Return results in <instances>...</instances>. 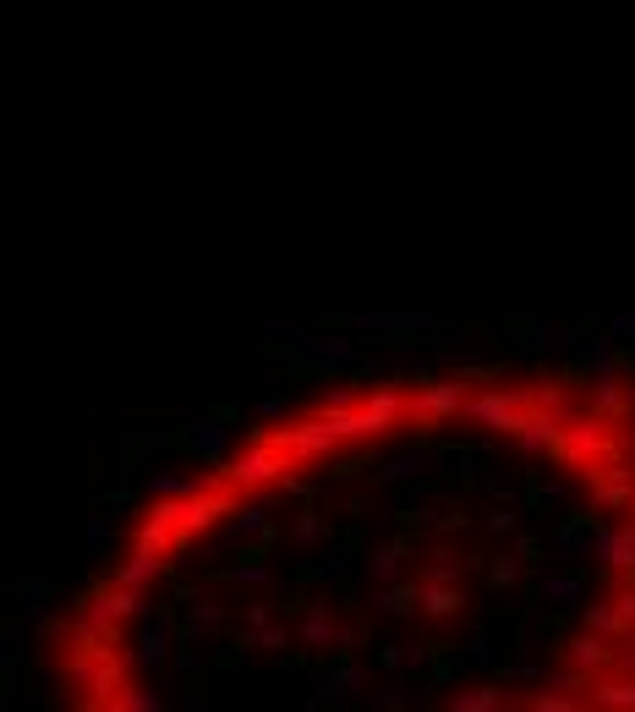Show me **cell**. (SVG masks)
<instances>
[{
	"instance_id": "6da1fadb",
	"label": "cell",
	"mask_w": 635,
	"mask_h": 712,
	"mask_svg": "<svg viewBox=\"0 0 635 712\" xmlns=\"http://www.w3.org/2000/svg\"><path fill=\"white\" fill-rule=\"evenodd\" d=\"M290 466H301L285 444H274L268 434H257L241 455H230L225 466H219V483L225 488H236V494H263V488H274V483H285L290 477Z\"/></svg>"
},
{
	"instance_id": "7a4b0ae2",
	"label": "cell",
	"mask_w": 635,
	"mask_h": 712,
	"mask_svg": "<svg viewBox=\"0 0 635 712\" xmlns=\"http://www.w3.org/2000/svg\"><path fill=\"white\" fill-rule=\"evenodd\" d=\"M564 466H575V472H591L597 461H619L624 455V444L613 439V417H602V412H580V417H564V434H559V450H553Z\"/></svg>"
},
{
	"instance_id": "3957f363",
	"label": "cell",
	"mask_w": 635,
	"mask_h": 712,
	"mask_svg": "<svg viewBox=\"0 0 635 712\" xmlns=\"http://www.w3.org/2000/svg\"><path fill=\"white\" fill-rule=\"evenodd\" d=\"M466 401H471V384H466L460 373L428 379V384H417V395H411L406 428H417V434H439V428H450V423L466 412Z\"/></svg>"
},
{
	"instance_id": "277c9868",
	"label": "cell",
	"mask_w": 635,
	"mask_h": 712,
	"mask_svg": "<svg viewBox=\"0 0 635 712\" xmlns=\"http://www.w3.org/2000/svg\"><path fill=\"white\" fill-rule=\"evenodd\" d=\"M290 363L307 373H351V368H362V351H357L351 329H307L290 351Z\"/></svg>"
},
{
	"instance_id": "5b68a950",
	"label": "cell",
	"mask_w": 635,
	"mask_h": 712,
	"mask_svg": "<svg viewBox=\"0 0 635 712\" xmlns=\"http://www.w3.org/2000/svg\"><path fill=\"white\" fill-rule=\"evenodd\" d=\"M143 608H148V592H137V586H127V581H99L94 592H83V603H77V614L83 619H94V625H105V630H116L121 636V625L127 619H143Z\"/></svg>"
},
{
	"instance_id": "8992f818",
	"label": "cell",
	"mask_w": 635,
	"mask_h": 712,
	"mask_svg": "<svg viewBox=\"0 0 635 712\" xmlns=\"http://www.w3.org/2000/svg\"><path fill=\"white\" fill-rule=\"evenodd\" d=\"M466 417H471L482 434L515 439V434H520V423H526V395H520V384H515V390L488 384V390H477V395L466 401Z\"/></svg>"
},
{
	"instance_id": "52a82bcc",
	"label": "cell",
	"mask_w": 635,
	"mask_h": 712,
	"mask_svg": "<svg viewBox=\"0 0 635 712\" xmlns=\"http://www.w3.org/2000/svg\"><path fill=\"white\" fill-rule=\"evenodd\" d=\"M346 329L357 340H439L444 318H433V312H357V318H346Z\"/></svg>"
},
{
	"instance_id": "ba28073f",
	"label": "cell",
	"mask_w": 635,
	"mask_h": 712,
	"mask_svg": "<svg viewBox=\"0 0 635 712\" xmlns=\"http://www.w3.org/2000/svg\"><path fill=\"white\" fill-rule=\"evenodd\" d=\"M268 439L274 444H285L301 466L307 461H330L335 450H340V439L330 434V417L324 412H307V417H285L279 428H268Z\"/></svg>"
},
{
	"instance_id": "9c48e42d",
	"label": "cell",
	"mask_w": 635,
	"mask_h": 712,
	"mask_svg": "<svg viewBox=\"0 0 635 712\" xmlns=\"http://www.w3.org/2000/svg\"><path fill=\"white\" fill-rule=\"evenodd\" d=\"M586 494H591V510L624 515V510H635V472H624L619 461H597L586 472Z\"/></svg>"
},
{
	"instance_id": "30bf717a",
	"label": "cell",
	"mask_w": 635,
	"mask_h": 712,
	"mask_svg": "<svg viewBox=\"0 0 635 712\" xmlns=\"http://www.w3.org/2000/svg\"><path fill=\"white\" fill-rule=\"evenodd\" d=\"M357 641H362V630L340 625L330 614V603H307L301 608V646H312V652H351Z\"/></svg>"
},
{
	"instance_id": "8fae6325",
	"label": "cell",
	"mask_w": 635,
	"mask_h": 712,
	"mask_svg": "<svg viewBox=\"0 0 635 712\" xmlns=\"http://www.w3.org/2000/svg\"><path fill=\"white\" fill-rule=\"evenodd\" d=\"M181 439H187V450L203 461V466H225L230 461V439H236V428L225 423V417H181Z\"/></svg>"
},
{
	"instance_id": "7c38bea8",
	"label": "cell",
	"mask_w": 635,
	"mask_h": 712,
	"mask_svg": "<svg viewBox=\"0 0 635 712\" xmlns=\"http://www.w3.org/2000/svg\"><path fill=\"white\" fill-rule=\"evenodd\" d=\"M591 559L613 575H635V521H597Z\"/></svg>"
},
{
	"instance_id": "4fadbf2b",
	"label": "cell",
	"mask_w": 635,
	"mask_h": 712,
	"mask_svg": "<svg viewBox=\"0 0 635 712\" xmlns=\"http://www.w3.org/2000/svg\"><path fill=\"white\" fill-rule=\"evenodd\" d=\"M564 663L597 679V674H608V668L619 663V652H613V641H608V636H597V630H586V625H580V630L564 641Z\"/></svg>"
},
{
	"instance_id": "5bb4252c",
	"label": "cell",
	"mask_w": 635,
	"mask_h": 712,
	"mask_svg": "<svg viewBox=\"0 0 635 712\" xmlns=\"http://www.w3.org/2000/svg\"><path fill=\"white\" fill-rule=\"evenodd\" d=\"M127 668H132V652L110 646V652L94 663L88 685H83V707H110V701H116V690L127 685Z\"/></svg>"
},
{
	"instance_id": "9a60e30c",
	"label": "cell",
	"mask_w": 635,
	"mask_h": 712,
	"mask_svg": "<svg viewBox=\"0 0 635 712\" xmlns=\"http://www.w3.org/2000/svg\"><path fill=\"white\" fill-rule=\"evenodd\" d=\"M362 412H368L373 434H390V428H400V423H406V412H411V395H406L400 384H368V395H362Z\"/></svg>"
},
{
	"instance_id": "2e32d148",
	"label": "cell",
	"mask_w": 635,
	"mask_h": 712,
	"mask_svg": "<svg viewBox=\"0 0 635 712\" xmlns=\"http://www.w3.org/2000/svg\"><path fill=\"white\" fill-rule=\"evenodd\" d=\"M559 434H564V412H526V423L515 434V450L526 461H537V455L559 450Z\"/></svg>"
},
{
	"instance_id": "e0dca14e",
	"label": "cell",
	"mask_w": 635,
	"mask_h": 712,
	"mask_svg": "<svg viewBox=\"0 0 635 712\" xmlns=\"http://www.w3.org/2000/svg\"><path fill=\"white\" fill-rule=\"evenodd\" d=\"M537 597H542V608H553V614H580V608H586V575H580V570L542 575V581H537Z\"/></svg>"
},
{
	"instance_id": "ac0fdd59",
	"label": "cell",
	"mask_w": 635,
	"mask_h": 712,
	"mask_svg": "<svg viewBox=\"0 0 635 712\" xmlns=\"http://www.w3.org/2000/svg\"><path fill=\"white\" fill-rule=\"evenodd\" d=\"M411 581H417V575H411ZM417 614H422V619H455V614H466L460 581H417Z\"/></svg>"
},
{
	"instance_id": "d6986e66",
	"label": "cell",
	"mask_w": 635,
	"mask_h": 712,
	"mask_svg": "<svg viewBox=\"0 0 635 712\" xmlns=\"http://www.w3.org/2000/svg\"><path fill=\"white\" fill-rule=\"evenodd\" d=\"M591 412H602V417H613V423L635 417V384H630L624 373L591 379Z\"/></svg>"
},
{
	"instance_id": "ffe728a7",
	"label": "cell",
	"mask_w": 635,
	"mask_h": 712,
	"mask_svg": "<svg viewBox=\"0 0 635 712\" xmlns=\"http://www.w3.org/2000/svg\"><path fill=\"white\" fill-rule=\"evenodd\" d=\"M586 701L602 707V712H635V674H619V668L597 674L591 690H586Z\"/></svg>"
},
{
	"instance_id": "44dd1931",
	"label": "cell",
	"mask_w": 635,
	"mask_h": 712,
	"mask_svg": "<svg viewBox=\"0 0 635 712\" xmlns=\"http://www.w3.org/2000/svg\"><path fill=\"white\" fill-rule=\"evenodd\" d=\"M520 340H526V345H537V351H586V340H591V334L564 329V323H548V318H526V323H520Z\"/></svg>"
},
{
	"instance_id": "7402d4cb",
	"label": "cell",
	"mask_w": 635,
	"mask_h": 712,
	"mask_svg": "<svg viewBox=\"0 0 635 712\" xmlns=\"http://www.w3.org/2000/svg\"><path fill=\"white\" fill-rule=\"evenodd\" d=\"M116 581H127V586H137V592H154V586L165 581V554H154V548H132V554L116 565Z\"/></svg>"
},
{
	"instance_id": "603a6c76",
	"label": "cell",
	"mask_w": 635,
	"mask_h": 712,
	"mask_svg": "<svg viewBox=\"0 0 635 712\" xmlns=\"http://www.w3.org/2000/svg\"><path fill=\"white\" fill-rule=\"evenodd\" d=\"M368 608H373V619H400V614H417V581H373Z\"/></svg>"
},
{
	"instance_id": "cb8c5ba5",
	"label": "cell",
	"mask_w": 635,
	"mask_h": 712,
	"mask_svg": "<svg viewBox=\"0 0 635 712\" xmlns=\"http://www.w3.org/2000/svg\"><path fill=\"white\" fill-rule=\"evenodd\" d=\"M127 652H132V663H137V668H154V674H159V668L170 663V625H165V619H148Z\"/></svg>"
},
{
	"instance_id": "d4e9b609",
	"label": "cell",
	"mask_w": 635,
	"mask_h": 712,
	"mask_svg": "<svg viewBox=\"0 0 635 712\" xmlns=\"http://www.w3.org/2000/svg\"><path fill=\"white\" fill-rule=\"evenodd\" d=\"M373 685V668H362V663H340V668H330L324 679H317V690H312V701L307 707H317V701H340V696H351V690H368Z\"/></svg>"
},
{
	"instance_id": "484cf974",
	"label": "cell",
	"mask_w": 635,
	"mask_h": 712,
	"mask_svg": "<svg viewBox=\"0 0 635 712\" xmlns=\"http://www.w3.org/2000/svg\"><path fill=\"white\" fill-rule=\"evenodd\" d=\"M591 537H597V526H591L586 515H570V521L553 532V559H559V565L586 559V554H591Z\"/></svg>"
},
{
	"instance_id": "4316f807",
	"label": "cell",
	"mask_w": 635,
	"mask_h": 712,
	"mask_svg": "<svg viewBox=\"0 0 635 712\" xmlns=\"http://www.w3.org/2000/svg\"><path fill=\"white\" fill-rule=\"evenodd\" d=\"M504 701H515L504 685H493V679H477V685H460V690H450V707L455 712H499Z\"/></svg>"
},
{
	"instance_id": "83f0119b",
	"label": "cell",
	"mask_w": 635,
	"mask_h": 712,
	"mask_svg": "<svg viewBox=\"0 0 635 712\" xmlns=\"http://www.w3.org/2000/svg\"><path fill=\"white\" fill-rule=\"evenodd\" d=\"M580 625L597 630V636H608V641H630V625H624V614H619L613 597H608V603H586V608H580Z\"/></svg>"
},
{
	"instance_id": "f1b7e54d",
	"label": "cell",
	"mask_w": 635,
	"mask_h": 712,
	"mask_svg": "<svg viewBox=\"0 0 635 712\" xmlns=\"http://www.w3.org/2000/svg\"><path fill=\"white\" fill-rule=\"evenodd\" d=\"M619 351H624V340L602 334V340H586L580 363H586V373H591V379H608V373H619Z\"/></svg>"
},
{
	"instance_id": "f546056e",
	"label": "cell",
	"mask_w": 635,
	"mask_h": 712,
	"mask_svg": "<svg viewBox=\"0 0 635 712\" xmlns=\"http://www.w3.org/2000/svg\"><path fill=\"white\" fill-rule=\"evenodd\" d=\"M520 395H526V412H564L570 379H537V384H520Z\"/></svg>"
},
{
	"instance_id": "4dcf8cb0",
	"label": "cell",
	"mask_w": 635,
	"mask_h": 712,
	"mask_svg": "<svg viewBox=\"0 0 635 712\" xmlns=\"http://www.w3.org/2000/svg\"><path fill=\"white\" fill-rule=\"evenodd\" d=\"M290 537H296V548H317V543L335 537V526H330V515H317V510H296Z\"/></svg>"
},
{
	"instance_id": "1f68e13d",
	"label": "cell",
	"mask_w": 635,
	"mask_h": 712,
	"mask_svg": "<svg viewBox=\"0 0 635 712\" xmlns=\"http://www.w3.org/2000/svg\"><path fill=\"white\" fill-rule=\"evenodd\" d=\"M460 565H466V559H460L450 543H439V548L417 565V581H460Z\"/></svg>"
},
{
	"instance_id": "d6a6232c",
	"label": "cell",
	"mask_w": 635,
	"mask_h": 712,
	"mask_svg": "<svg viewBox=\"0 0 635 712\" xmlns=\"http://www.w3.org/2000/svg\"><path fill=\"white\" fill-rule=\"evenodd\" d=\"M159 707H165V696L154 685H137V679H127L110 701V712H159Z\"/></svg>"
},
{
	"instance_id": "836d02e7",
	"label": "cell",
	"mask_w": 635,
	"mask_h": 712,
	"mask_svg": "<svg viewBox=\"0 0 635 712\" xmlns=\"http://www.w3.org/2000/svg\"><path fill=\"white\" fill-rule=\"evenodd\" d=\"M586 696H575V690H564V685H553V679H542L531 696H526V707H537V712H575Z\"/></svg>"
},
{
	"instance_id": "e575fe53",
	"label": "cell",
	"mask_w": 635,
	"mask_h": 712,
	"mask_svg": "<svg viewBox=\"0 0 635 712\" xmlns=\"http://www.w3.org/2000/svg\"><path fill=\"white\" fill-rule=\"evenodd\" d=\"M225 630V603H192V614H187V636L197 641H208V636H219Z\"/></svg>"
},
{
	"instance_id": "d590c367",
	"label": "cell",
	"mask_w": 635,
	"mask_h": 712,
	"mask_svg": "<svg viewBox=\"0 0 635 712\" xmlns=\"http://www.w3.org/2000/svg\"><path fill=\"white\" fill-rule=\"evenodd\" d=\"M230 521H236V532H241L247 543H268V510H263V505H252V499H247V505H236V515H230Z\"/></svg>"
},
{
	"instance_id": "8d00e7d4",
	"label": "cell",
	"mask_w": 635,
	"mask_h": 712,
	"mask_svg": "<svg viewBox=\"0 0 635 712\" xmlns=\"http://www.w3.org/2000/svg\"><path fill=\"white\" fill-rule=\"evenodd\" d=\"M400 565H406V543H379V548L368 554L373 581H395V575H400Z\"/></svg>"
},
{
	"instance_id": "74e56055",
	"label": "cell",
	"mask_w": 635,
	"mask_h": 712,
	"mask_svg": "<svg viewBox=\"0 0 635 712\" xmlns=\"http://www.w3.org/2000/svg\"><path fill=\"white\" fill-rule=\"evenodd\" d=\"M520 565H526V559H520L515 548H510V554H499V559L488 565V581H493V592H515V586H520Z\"/></svg>"
},
{
	"instance_id": "f35d334b",
	"label": "cell",
	"mask_w": 635,
	"mask_h": 712,
	"mask_svg": "<svg viewBox=\"0 0 635 712\" xmlns=\"http://www.w3.org/2000/svg\"><path fill=\"white\" fill-rule=\"evenodd\" d=\"M301 334H307V323H296V318H279V312H274V318H263V340H268V345L296 351V340H301Z\"/></svg>"
},
{
	"instance_id": "ab89813d",
	"label": "cell",
	"mask_w": 635,
	"mask_h": 712,
	"mask_svg": "<svg viewBox=\"0 0 635 712\" xmlns=\"http://www.w3.org/2000/svg\"><path fill=\"white\" fill-rule=\"evenodd\" d=\"M417 472H428V455L422 450H406V455H395V461H384V483H406V477H417Z\"/></svg>"
},
{
	"instance_id": "60d3db41",
	"label": "cell",
	"mask_w": 635,
	"mask_h": 712,
	"mask_svg": "<svg viewBox=\"0 0 635 712\" xmlns=\"http://www.w3.org/2000/svg\"><path fill=\"white\" fill-rule=\"evenodd\" d=\"M362 395H368V390H357V384H335V390L317 395L312 412H351V406H362Z\"/></svg>"
},
{
	"instance_id": "b9f144b4",
	"label": "cell",
	"mask_w": 635,
	"mask_h": 712,
	"mask_svg": "<svg viewBox=\"0 0 635 712\" xmlns=\"http://www.w3.org/2000/svg\"><path fill=\"white\" fill-rule=\"evenodd\" d=\"M268 581H274L268 565H230L225 570V586H268Z\"/></svg>"
},
{
	"instance_id": "7bdbcfd3",
	"label": "cell",
	"mask_w": 635,
	"mask_h": 712,
	"mask_svg": "<svg viewBox=\"0 0 635 712\" xmlns=\"http://www.w3.org/2000/svg\"><path fill=\"white\" fill-rule=\"evenodd\" d=\"M56 597V586L50 581H23L17 586V603H23V614H45V603Z\"/></svg>"
},
{
	"instance_id": "ee69618b",
	"label": "cell",
	"mask_w": 635,
	"mask_h": 712,
	"mask_svg": "<svg viewBox=\"0 0 635 712\" xmlns=\"http://www.w3.org/2000/svg\"><path fill=\"white\" fill-rule=\"evenodd\" d=\"M110 515H88V526H83V554H99L105 543H110Z\"/></svg>"
},
{
	"instance_id": "f6af8a7d",
	"label": "cell",
	"mask_w": 635,
	"mask_h": 712,
	"mask_svg": "<svg viewBox=\"0 0 635 712\" xmlns=\"http://www.w3.org/2000/svg\"><path fill=\"white\" fill-rule=\"evenodd\" d=\"M460 646H466V657H471L477 668H493V663H499V641H493V636H471V641H460Z\"/></svg>"
},
{
	"instance_id": "bcb514c9",
	"label": "cell",
	"mask_w": 635,
	"mask_h": 712,
	"mask_svg": "<svg viewBox=\"0 0 635 712\" xmlns=\"http://www.w3.org/2000/svg\"><path fill=\"white\" fill-rule=\"evenodd\" d=\"M482 521H488V532H499V537H510V532H515V521H520V515H515V505H510V499H504V505H493V510H488V515H482Z\"/></svg>"
},
{
	"instance_id": "7dc6e473",
	"label": "cell",
	"mask_w": 635,
	"mask_h": 712,
	"mask_svg": "<svg viewBox=\"0 0 635 712\" xmlns=\"http://www.w3.org/2000/svg\"><path fill=\"white\" fill-rule=\"evenodd\" d=\"M285 641H290L285 625H263V630H257V652H285Z\"/></svg>"
},
{
	"instance_id": "c3c4849f",
	"label": "cell",
	"mask_w": 635,
	"mask_h": 712,
	"mask_svg": "<svg viewBox=\"0 0 635 712\" xmlns=\"http://www.w3.org/2000/svg\"><path fill=\"white\" fill-rule=\"evenodd\" d=\"M608 334L624 340V345H635V312H613V318H608Z\"/></svg>"
},
{
	"instance_id": "681fc988",
	"label": "cell",
	"mask_w": 635,
	"mask_h": 712,
	"mask_svg": "<svg viewBox=\"0 0 635 712\" xmlns=\"http://www.w3.org/2000/svg\"><path fill=\"white\" fill-rule=\"evenodd\" d=\"M285 417V395H263L257 401V423H279Z\"/></svg>"
},
{
	"instance_id": "f907efd6",
	"label": "cell",
	"mask_w": 635,
	"mask_h": 712,
	"mask_svg": "<svg viewBox=\"0 0 635 712\" xmlns=\"http://www.w3.org/2000/svg\"><path fill=\"white\" fill-rule=\"evenodd\" d=\"M17 652H23V630H7V641H0V663L17 668Z\"/></svg>"
},
{
	"instance_id": "816d5d0a",
	"label": "cell",
	"mask_w": 635,
	"mask_h": 712,
	"mask_svg": "<svg viewBox=\"0 0 635 712\" xmlns=\"http://www.w3.org/2000/svg\"><path fill=\"white\" fill-rule=\"evenodd\" d=\"M406 521L428 532V526H439V521H444V510H433V505H422V510H406Z\"/></svg>"
},
{
	"instance_id": "f5cc1de1",
	"label": "cell",
	"mask_w": 635,
	"mask_h": 712,
	"mask_svg": "<svg viewBox=\"0 0 635 712\" xmlns=\"http://www.w3.org/2000/svg\"><path fill=\"white\" fill-rule=\"evenodd\" d=\"M268 619H274V603H252V608H247V625H252V630H263Z\"/></svg>"
},
{
	"instance_id": "db71d44e",
	"label": "cell",
	"mask_w": 635,
	"mask_h": 712,
	"mask_svg": "<svg viewBox=\"0 0 635 712\" xmlns=\"http://www.w3.org/2000/svg\"><path fill=\"white\" fill-rule=\"evenodd\" d=\"M346 575V559H324V565H317V581H340Z\"/></svg>"
},
{
	"instance_id": "11a10c76",
	"label": "cell",
	"mask_w": 635,
	"mask_h": 712,
	"mask_svg": "<svg viewBox=\"0 0 635 712\" xmlns=\"http://www.w3.org/2000/svg\"><path fill=\"white\" fill-rule=\"evenodd\" d=\"M379 663H384V668H406V646H384Z\"/></svg>"
},
{
	"instance_id": "9f6ffc18",
	"label": "cell",
	"mask_w": 635,
	"mask_h": 712,
	"mask_svg": "<svg viewBox=\"0 0 635 712\" xmlns=\"http://www.w3.org/2000/svg\"><path fill=\"white\" fill-rule=\"evenodd\" d=\"M110 510H116V515H132L137 499H132V494H110Z\"/></svg>"
},
{
	"instance_id": "6f0895ef",
	"label": "cell",
	"mask_w": 635,
	"mask_h": 712,
	"mask_svg": "<svg viewBox=\"0 0 635 712\" xmlns=\"http://www.w3.org/2000/svg\"><path fill=\"white\" fill-rule=\"evenodd\" d=\"M428 663V646H406V668H422Z\"/></svg>"
}]
</instances>
